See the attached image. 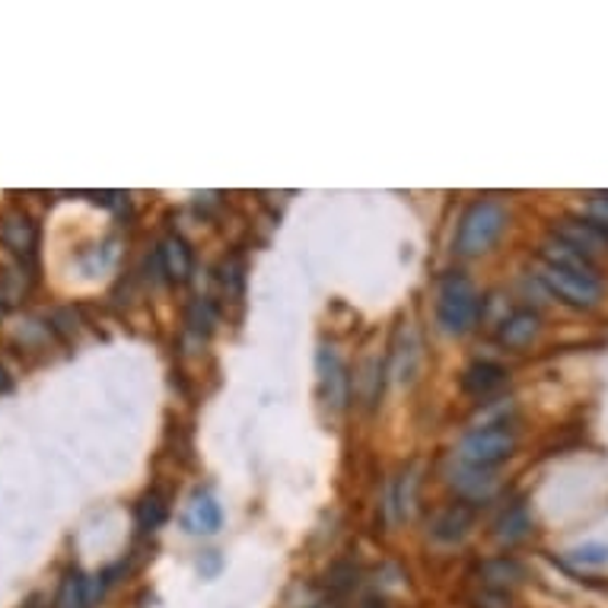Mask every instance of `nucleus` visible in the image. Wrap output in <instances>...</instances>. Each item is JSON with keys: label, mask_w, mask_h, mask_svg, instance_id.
I'll return each instance as SVG.
<instances>
[{"label": "nucleus", "mask_w": 608, "mask_h": 608, "mask_svg": "<svg viewBox=\"0 0 608 608\" xmlns=\"http://www.w3.org/2000/svg\"><path fill=\"white\" fill-rule=\"evenodd\" d=\"M538 281L573 309H593V306H599V300L606 293L599 271H573V268L548 265V261L538 265Z\"/></svg>", "instance_id": "nucleus-1"}, {"label": "nucleus", "mask_w": 608, "mask_h": 608, "mask_svg": "<svg viewBox=\"0 0 608 608\" xmlns=\"http://www.w3.org/2000/svg\"><path fill=\"white\" fill-rule=\"evenodd\" d=\"M478 290L463 274H449L436 293V323L446 335H463L478 319Z\"/></svg>", "instance_id": "nucleus-2"}, {"label": "nucleus", "mask_w": 608, "mask_h": 608, "mask_svg": "<svg viewBox=\"0 0 608 608\" xmlns=\"http://www.w3.org/2000/svg\"><path fill=\"white\" fill-rule=\"evenodd\" d=\"M503 226H506V211L498 201H475L459 223L456 249L463 255H481L498 243Z\"/></svg>", "instance_id": "nucleus-3"}, {"label": "nucleus", "mask_w": 608, "mask_h": 608, "mask_svg": "<svg viewBox=\"0 0 608 608\" xmlns=\"http://www.w3.org/2000/svg\"><path fill=\"white\" fill-rule=\"evenodd\" d=\"M516 453V430L510 424H488L468 433L459 443V459L471 468H494Z\"/></svg>", "instance_id": "nucleus-4"}, {"label": "nucleus", "mask_w": 608, "mask_h": 608, "mask_svg": "<svg viewBox=\"0 0 608 608\" xmlns=\"http://www.w3.org/2000/svg\"><path fill=\"white\" fill-rule=\"evenodd\" d=\"M185 526L195 536H214L217 529L223 526V510L211 494H195L188 510H185Z\"/></svg>", "instance_id": "nucleus-5"}, {"label": "nucleus", "mask_w": 608, "mask_h": 608, "mask_svg": "<svg viewBox=\"0 0 608 608\" xmlns=\"http://www.w3.org/2000/svg\"><path fill=\"white\" fill-rule=\"evenodd\" d=\"M558 239L573 246V249L580 252V255H586V258H596L608 246L606 236L589 220H564V226L558 230Z\"/></svg>", "instance_id": "nucleus-6"}, {"label": "nucleus", "mask_w": 608, "mask_h": 608, "mask_svg": "<svg viewBox=\"0 0 608 608\" xmlns=\"http://www.w3.org/2000/svg\"><path fill=\"white\" fill-rule=\"evenodd\" d=\"M503 383H506V370H503L501 363H494V360H478V363H471L466 370V376H463L466 393L481 395V398L498 393Z\"/></svg>", "instance_id": "nucleus-7"}, {"label": "nucleus", "mask_w": 608, "mask_h": 608, "mask_svg": "<svg viewBox=\"0 0 608 608\" xmlns=\"http://www.w3.org/2000/svg\"><path fill=\"white\" fill-rule=\"evenodd\" d=\"M538 313L533 309H516L513 316H506L501 325V341L506 348H526L538 335Z\"/></svg>", "instance_id": "nucleus-8"}, {"label": "nucleus", "mask_w": 608, "mask_h": 608, "mask_svg": "<svg viewBox=\"0 0 608 608\" xmlns=\"http://www.w3.org/2000/svg\"><path fill=\"white\" fill-rule=\"evenodd\" d=\"M319 370H323V386L325 398L341 408L344 405V395H348V376H344V366L335 354V348H323V358H319Z\"/></svg>", "instance_id": "nucleus-9"}, {"label": "nucleus", "mask_w": 608, "mask_h": 608, "mask_svg": "<svg viewBox=\"0 0 608 608\" xmlns=\"http://www.w3.org/2000/svg\"><path fill=\"white\" fill-rule=\"evenodd\" d=\"M160 261H163V271L169 274V281H188L191 274V252L185 246L182 236H166L163 246H160Z\"/></svg>", "instance_id": "nucleus-10"}, {"label": "nucleus", "mask_w": 608, "mask_h": 608, "mask_svg": "<svg viewBox=\"0 0 608 608\" xmlns=\"http://www.w3.org/2000/svg\"><path fill=\"white\" fill-rule=\"evenodd\" d=\"M468 526H471V510L468 506H449V510H443L436 519H433V538H440V541H459V538L466 536Z\"/></svg>", "instance_id": "nucleus-11"}, {"label": "nucleus", "mask_w": 608, "mask_h": 608, "mask_svg": "<svg viewBox=\"0 0 608 608\" xmlns=\"http://www.w3.org/2000/svg\"><path fill=\"white\" fill-rule=\"evenodd\" d=\"M453 484L471 498V501H488L491 494H494V478L484 471V468H459V471H453Z\"/></svg>", "instance_id": "nucleus-12"}, {"label": "nucleus", "mask_w": 608, "mask_h": 608, "mask_svg": "<svg viewBox=\"0 0 608 608\" xmlns=\"http://www.w3.org/2000/svg\"><path fill=\"white\" fill-rule=\"evenodd\" d=\"M96 596V589H90L86 576L80 571H71L65 576L61 589H58V599H55V608H90Z\"/></svg>", "instance_id": "nucleus-13"}, {"label": "nucleus", "mask_w": 608, "mask_h": 608, "mask_svg": "<svg viewBox=\"0 0 608 608\" xmlns=\"http://www.w3.org/2000/svg\"><path fill=\"white\" fill-rule=\"evenodd\" d=\"M481 576H484L488 586L506 589V586H513V583L523 576V571H519L516 561H510V558H498V561H488V564L481 568Z\"/></svg>", "instance_id": "nucleus-14"}, {"label": "nucleus", "mask_w": 608, "mask_h": 608, "mask_svg": "<svg viewBox=\"0 0 608 608\" xmlns=\"http://www.w3.org/2000/svg\"><path fill=\"white\" fill-rule=\"evenodd\" d=\"M529 533V516H526V506H510L506 513H503V519L498 523V536L503 541H519V538Z\"/></svg>", "instance_id": "nucleus-15"}, {"label": "nucleus", "mask_w": 608, "mask_h": 608, "mask_svg": "<svg viewBox=\"0 0 608 608\" xmlns=\"http://www.w3.org/2000/svg\"><path fill=\"white\" fill-rule=\"evenodd\" d=\"M163 519H166V503H163V498H160V494H150V498H143L141 510H138V526H141L143 533L156 529Z\"/></svg>", "instance_id": "nucleus-16"}, {"label": "nucleus", "mask_w": 608, "mask_h": 608, "mask_svg": "<svg viewBox=\"0 0 608 608\" xmlns=\"http://www.w3.org/2000/svg\"><path fill=\"white\" fill-rule=\"evenodd\" d=\"M586 220L608 239V195H593L586 204Z\"/></svg>", "instance_id": "nucleus-17"}, {"label": "nucleus", "mask_w": 608, "mask_h": 608, "mask_svg": "<svg viewBox=\"0 0 608 608\" xmlns=\"http://www.w3.org/2000/svg\"><path fill=\"white\" fill-rule=\"evenodd\" d=\"M571 558L576 564H608V548L606 545H583V548H573Z\"/></svg>", "instance_id": "nucleus-18"}, {"label": "nucleus", "mask_w": 608, "mask_h": 608, "mask_svg": "<svg viewBox=\"0 0 608 608\" xmlns=\"http://www.w3.org/2000/svg\"><path fill=\"white\" fill-rule=\"evenodd\" d=\"M10 386V379H7V370L0 366V389H7Z\"/></svg>", "instance_id": "nucleus-19"}]
</instances>
